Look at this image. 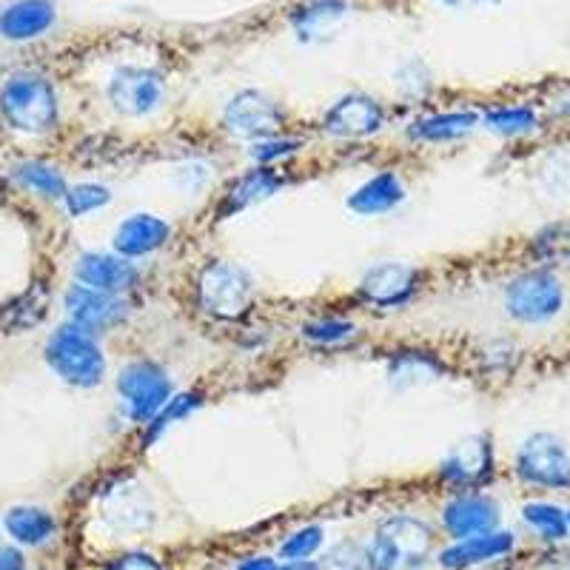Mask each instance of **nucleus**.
<instances>
[{"mask_svg": "<svg viewBox=\"0 0 570 570\" xmlns=\"http://www.w3.org/2000/svg\"><path fill=\"white\" fill-rule=\"evenodd\" d=\"M109 570H163V568L155 557H146V553H126V557L117 559Z\"/></svg>", "mask_w": 570, "mask_h": 570, "instance_id": "473e14b6", "label": "nucleus"}, {"mask_svg": "<svg viewBox=\"0 0 570 570\" xmlns=\"http://www.w3.org/2000/svg\"><path fill=\"white\" fill-rule=\"evenodd\" d=\"M240 570H279V564L268 557H254L240 564Z\"/></svg>", "mask_w": 570, "mask_h": 570, "instance_id": "f704fd0d", "label": "nucleus"}, {"mask_svg": "<svg viewBox=\"0 0 570 570\" xmlns=\"http://www.w3.org/2000/svg\"><path fill=\"white\" fill-rule=\"evenodd\" d=\"M325 131L343 140H363L383 129V109L365 95H348L325 115Z\"/></svg>", "mask_w": 570, "mask_h": 570, "instance_id": "9b49d317", "label": "nucleus"}, {"mask_svg": "<svg viewBox=\"0 0 570 570\" xmlns=\"http://www.w3.org/2000/svg\"><path fill=\"white\" fill-rule=\"evenodd\" d=\"M517 473L531 485L570 488V456L553 434H533L517 454Z\"/></svg>", "mask_w": 570, "mask_h": 570, "instance_id": "0eeeda50", "label": "nucleus"}, {"mask_svg": "<svg viewBox=\"0 0 570 570\" xmlns=\"http://www.w3.org/2000/svg\"><path fill=\"white\" fill-rule=\"evenodd\" d=\"M493 473V445L488 436H471L442 462V480L451 485H480Z\"/></svg>", "mask_w": 570, "mask_h": 570, "instance_id": "f8f14e48", "label": "nucleus"}, {"mask_svg": "<svg viewBox=\"0 0 570 570\" xmlns=\"http://www.w3.org/2000/svg\"><path fill=\"white\" fill-rule=\"evenodd\" d=\"M197 402H200V396H195V394H183V396H175V400L166 402V405H163V409H160V414H157L155 420H151L149 440H155V436L160 434L163 428H169L171 422L180 420V416H186L188 411L195 409Z\"/></svg>", "mask_w": 570, "mask_h": 570, "instance_id": "c756f323", "label": "nucleus"}, {"mask_svg": "<svg viewBox=\"0 0 570 570\" xmlns=\"http://www.w3.org/2000/svg\"><path fill=\"white\" fill-rule=\"evenodd\" d=\"M46 360L60 380L80 385V389H91L104 380V354L89 331L78 328V325H63L55 331L46 343Z\"/></svg>", "mask_w": 570, "mask_h": 570, "instance_id": "7ed1b4c3", "label": "nucleus"}, {"mask_svg": "<svg viewBox=\"0 0 570 570\" xmlns=\"http://www.w3.org/2000/svg\"><path fill=\"white\" fill-rule=\"evenodd\" d=\"M522 517H525L528 525L533 531L542 533L544 539H564L568 537V513L557 505H548V502H531V505L522 508Z\"/></svg>", "mask_w": 570, "mask_h": 570, "instance_id": "393cba45", "label": "nucleus"}, {"mask_svg": "<svg viewBox=\"0 0 570 570\" xmlns=\"http://www.w3.org/2000/svg\"><path fill=\"white\" fill-rule=\"evenodd\" d=\"M0 111L12 129L40 135L52 129L58 120V98L49 80L32 71H20L0 89Z\"/></svg>", "mask_w": 570, "mask_h": 570, "instance_id": "f257e3e1", "label": "nucleus"}, {"mask_svg": "<svg viewBox=\"0 0 570 570\" xmlns=\"http://www.w3.org/2000/svg\"><path fill=\"white\" fill-rule=\"evenodd\" d=\"M476 124H480V117L473 115V111L434 115V117H425V120H416V124L411 126V137H416V140H431V142L454 140V137L468 135Z\"/></svg>", "mask_w": 570, "mask_h": 570, "instance_id": "5701e85b", "label": "nucleus"}, {"mask_svg": "<svg viewBox=\"0 0 570 570\" xmlns=\"http://www.w3.org/2000/svg\"><path fill=\"white\" fill-rule=\"evenodd\" d=\"M279 570H317V564L305 562V559H288L285 564H279Z\"/></svg>", "mask_w": 570, "mask_h": 570, "instance_id": "c9c22d12", "label": "nucleus"}, {"mask_svg": "<svg viewBox=\"0 0 570 570\" xmlns=\"http://www.w3.org/2000/svg\"><path fill=\"white\" fill-rule=\"evenodd\" d=\"M75 277L89 288H98L106 294L129 292L137 283V268L126 257H111V254H83L75 266Z\"/></svg>", "mask_w": 570, "mask_h": 570, "instance_id": "4468645a", "label": "nucleus"}, {"mask_svg": "<svg viewBox=\"0 0 570 570\" xmlns=\"http://www.w3.org/2000/svg\"><path fill=\"white\" fill-rule=\"evenodd\" d=\"M7 531L20 544H43L55 533V519L43 508L20 505L7 513Z\"/></svg>", "mask_w": 570, "mask_h": 570, "instance_id": "412c9836", "label": "nucleus"}, {"mask_svg": "<svg viewBox=\"0 0 570 570\" xmlns=\"http://www.w3.org/2000/svg\"><path fill=\"white\" fill-rule=\"evenodd\" d=\"M402 197H405V186L400 183V177L385 171V175L371 177L365 186L356 188L348 197V208L356 214H385L400 206Z\"/></svg>", "mask_w": 570, "mask_h": 570, "instance_id": "6ab92c4d", "label": "nucleus"}, {"mask_svg": "<svg viewBox=\"0 0 570 570\" xmlns=\"http://www.w3.org/2000/svg\"><path fill=\"white\" fill-rule=\"evenodd\" d=\"M323 544V531L320 528H303L294 537H288L279 548V557L283 559H308L312 553L320 551Z\"/></svg>", "mask_w": 570, "mask_h": 570, "instance_id": "c85d7f7f", "label": "nucleus"}, {"mask_svg": "<svg viewBox=\"0 0 570 570\" xmlns=\"http://www.w3.org/2000/svg\"><path fill=\"white\" fill-rule=\"evenodd\" d=\"M297 146H299V142H294V140H266V142H259L257 149H254V157H257V160H263V163H272L274 157L292 155Z\"/></svg>", "mask_w": 570, "mask_h": 570, "instance_id": "2f4dec72", "label": "nucleus"}, {"mask_svg": "<svg viewBox=\"0 0 570 570\" xmlns=\"http://www.w3.org/2000/svg\"><path fill=\"white\" fill-rule=\"evenodd\" d=\"M63 200H66V208H69V214H75V217H83V214L98 212L100 206H106V203H109V188L95 186V183H83V186L66 188Z\"/></svg>", "mask_w": 570, "mask_h": 570, "instance_id": "cd10ccee", "label": "nucleus"}, {"mask_svg": "<svg viewBox=\"0 0 570 570\" xmlns=\"http://www.w3.org/2000/svg\"><path fill=\"white\" fill-rule=\"evenodd\" d=\"M533 252L544 263L570 266V223H557V226H548L544 232H539L537 240H533Z\"/></svg>", "mask_w": 570, "mask_h": 570, "instance_id": "a878e982", "label": "nucleus"}, {"mask_svg": "<svg viewBox=\"0 0 570 570\" xmlns=\"http://www.w3.org/2000/svg\"><path fill=\"white\" fill-rule=\"evenodd\" d=\"M117 391L135 420L151 422L166 402L171 400L169 374L155 363H131L117 376Z\"/></svg>", "mask_w": 570, "mask_h": 570, "instance_id": "39448f33", "label": "nucleus"}, {"mask_svg": "<svg viewBox=\"0 0 570 570\" xmlns=\"http://www.w3.org/2000/svg\"><path fill=\"white\" fill-rule=\"evenodd\" d=\"M279 183L283 180H279L272 169L252 171V175L240 177V180L228 188V195H226V200H223L220 212L237 214L240 208H248V206H254V203L266 200V197H272L274 191H277Z\"/></svg>", "mask_w": 570, "mask_h": 570, "instance_id": "aec40b11", "label": "nucleus"}, {"mask_svg": "<svg viewBox=\"0 0 570 570\" xmlns=\"http://www.w3.org/2000/svg\"><path fill=\"white\" fill-rule=\"evenodd\" d=\"M66 312H69L71 325L95 334V331L115 328L117 323H124L126 314H129V305L117 294L98 292V288H89V285H75L66 294Z\"/></svg>", "mask_w": 570, "mask_h": 570, "instance_id": "1a4fd4ad", "label": "nucleus"}, {"mask_svg": "<svg viewBox=\"0 0 570 570\" xmlns=\"http://www.w3.org/2000/svg\"><path fill=\"white\" fill-rule=\"evenodd\" d=\"M568 528H570V513H568Z\"/></svg>", "mask_w": 570, "mask_h": 570, "instance_id": "58836bf2", "label": "nucleus"}, {"mask_svg": "<svg viewBox=\"0 0 570 570\" xmlns=\"http://www.w3.org/2000/svg\"><path fill=\"white\" fill-rule=\"evenodd\" d=\"M431 551V531L411 517H394L376 528L368 548L374 570H420Z\"/></svg>", "mask_w": 570, "mask_h": 570, "instance_id": "f03ea898", "label": "nucleus"}, {"mask_svg": "<svg viewBox=\"0 0 570 570\" xmlns=\"http://www.w3.org/2000/svg\"><path fill=\"white\" fill-rule=\"evenodd\" d=\"M345 14L343 0H312L305 3L303 9L292 14V27L297 29V35L303 40H312L317 35L328 32L334 23Z\"/></svg>", "mask_w": 570, "mask_h": 570, "instance_id": "4be33fe9", "label": "nucleus"}, {"mask_svg": "<svg viewBox=\"0 0 570 570\" xmlns=\"http://www.w3.org/2000/svg\"><path fill=\"white\" fill-rule=\"evenodd\" d=\"M485 124L499 135H522L537 126V115L528 106H508V109L488 111Z\"/></svg>", "mask_w": 570, "mask_h": 570, "instance_id": "bb28decb", "label": "nucleus"}, {"mask_svg": "<svg viewBox=\"0 0 570 570\" xmlns=\"http://www.w3.org/2000/svg\"><path fill=\"white\" fill-rule=\"evenodd\" d=\"M0 570H27V562L18 551H3L0 553Z\"/></svg>", "mask_w": 570, "mask_h": 570, "instance_id": "72a5a7b5", "label": "nucleus"}, {"mask_svg": "<svg viewBox=\"0 0 570 570\" xmlns=\"http://www.w3.org/2000/svg\"><path fill=\"white\" fill-rule=\"evenodd\" d=\"M505 305L511 317L522 323H544L562 312L564 292L553 274L528 272L508 285Z\"/></svg>", "mask_w": 570, "mask_h": 570, "instance_id": "423d86ee", "label": "nucleus"}, {"mask_svg": "<svg viewBox=\"0 0 570 570\" xmlns=\"http://www.w3.org/2000/svg\"><path fill=\"white\" fill-rule=\"evenodd\" d=\"M513 551V537L511 533H476V537H468L462 542H456L454 548L442 551L440 564L448 570H460L471 568V564L491 562V559L505 557V553Z\"/></svg>", "mask_w": 570, "mask_h": 570, "instance_id": "a211bd4d", "label": "nucleus"}, {"mask_svg": "<svg viewBox=\"0 0 570 570\" xmlns=\"http://www.w3.org/2000/svg\"><path fill=\"white\" fill-rule=\"evenodd\" d=\"M442 519H445V528L454 537L468 539L476 537V533L493 531V525L499 522V508L493 499L480 497V493H465V497H456L454 502H448Z\"/></svg>", "mask_w": 570, "mask_h": 570, "instance_id": "2eb2a0df", "label": "nucleus"}, {"mask_svg": "<svg viewBox=\"0 0 570 570\" xmlns=\"http://www.w3.org/2000/svg\"><path fill=\"white\" fill-rule=\"evenodd\" d=\"M109 100L120 115L142 117L155 111L163 100V78L151 69L124 66L111 75Z\"/></svg>", "mask_w": 570, "mask_h": 570, "instance_id": "6e6552de", "label": "nucleus"}, {"mask_svg": "<svg viewBox=\"0 0 570 570\" xmlns=\"http://www.w3.org/2000/svg\"><path fill=\"white\" fill-rule=\"evenodd\" d=\"M55 23L52 0H18L0 12V35L7 40H32Z\"/></svg>", "mask_w": 570, "mask_h": 570, "instance_id": "f3484780", "label": "nucleus"}, {"mask_svg": "<svg viewBox=\"0 0 570 570\" xmlns=\"http://www.w3.org/2000/svg\"><path fill=\"white\" fill-rule=\"evenodd\" d=\"M254 297V285L243 268L232 263H208L197 277V299L203 312L217 320H237L248 312Z\"/></svg>", "mask_w": 570, "mask_h": 570, "instance_id": "20e7f679", "label": "nucleus"}, {"mask_svg": "<svg viewBox=\"0 0 570 570\" xmlns=\"http://www.w3.org/2000/svg\"><path fill=\"white\" fill-rule=\"evenodd\" d=\"M14 180L20 186H27L29 191H38L43 197H63L66 195V180L58 169L46 166V163H20L14 169Z\"/></svg>", "mask_w": 570, "mask_h": 570, "instance_id": "b1692460", "label": "nucleus"}, {"mask_svg": "<svg viewBox=\"0 0 570 570\" xmlns=\"http://www.w3.org/2000/svg\"><path fill=\"white\" fill-rule=\"evenodd\" d=\"M448 7H471V3H480V0H445Z\"/></svg>", "mask_w": 570, "mask_h": 570, "instance_id": "e433bc0d", "label": "nucleus"}, {"mask_svg": "<svg viewBox=\"0 0 570 570\" xmlns=\"http://www.w3.org/2000/svg\"><path fill=\"white\" fill-rule=\"evenodd\" d=\"M416 279H420L416 268L402 266V263H389V266H376L365 274L360 294L371 305L391 308V305H402L416 292Z\"/></svg>", "mask_w": 570, "mask_h": 570, "instance_id": "ddd939ff", "label": "nucleus"}, {"mask_svg": "<svg viewBox=\"0 0 570 570\" xmlns=\"http://www.w3.org/2000/svg\"><path fill=\"white\" fill-rule=\"evenodd\" d=\"M354 334V325L343 323V320H323V323H308L303 328V337L312 343H343Z\"/></svg>", "mask_w": 570, "mask_h": 570, "instance_id": "7c9ffc66", "label": "nucleus"}, {"mask_svg": "<svg viewBox=\"0 0 570 570\" xmlns=\"http://www.w3.org/2000/svg\"><path fill=\"white\" fill-rule=\"evenodd\" d=\"M223 124L237 137H272L283 126V115L263 91H240L223 111Z\"/></svg>", "mask_w": 570, "mask_h": 570, "instance_id": "9d476101", "label": "nucleus"}, {"mask_svg": "<svg viewBox=\"0 0 570 570\" xmlns=\"http://www.w3.org/2000/svg\"><path fill=\"white\" fill-rule=\"evenodd\" d=\"M3 200H7V183L0 180V203H3Z\"/></svg>", "mask_w": 570, "mask_h": 570, "instance_id": "4c0bfd02", "label": "nucleus"}, {"mask_svg": "<svg viewBox=\"0 0 570 570\" xmlns=\"http://www.w3.org/2000/svg\"><path fill=\"white\" fill-rule=\"evenodd\" d=\"M169 223L155 217V214H135L124 220L115 232V248L120 257H142V254L157 252L163 243L169 240Z\"/></svg>", "mask_w": 570, "mask_h": 570, "instance_id": "dca6fc26", "label": "nucleus"}]
</instances>
